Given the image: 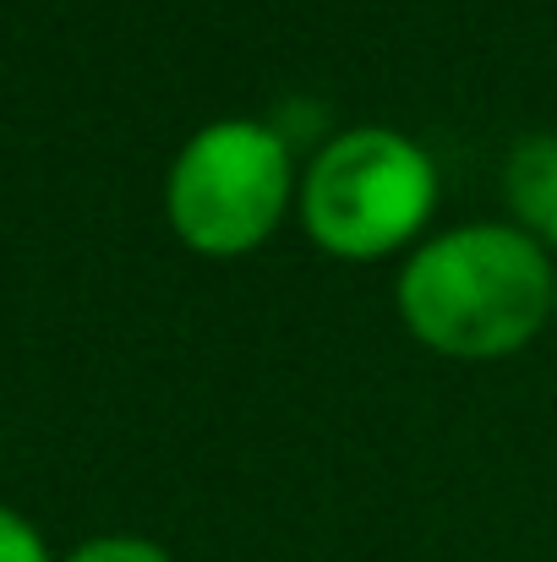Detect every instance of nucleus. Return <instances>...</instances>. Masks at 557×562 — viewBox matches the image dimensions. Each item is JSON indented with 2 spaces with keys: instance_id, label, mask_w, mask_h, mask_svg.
<instances>
[{
  "instance_id": "1",
  "label": "nucleus",
  "mask_w": 557,
  "mask_h": 562,
  "mask_svg": "<svg viewBox=\"0 0 557 562\" xmlns=\"http://www.w3.org/2000/svg\"><path fill=\"white\" fill-rule=\"evenodd\" d=\"M557 268L514 224H465L437 235L399 273L410 334L448 361H498L553 317Z\"/></svg>"
},
{
  "instance_id": "2",
  "label": "nucleus",
  "mask_w": 557,
  "mask_h": 562,
  "mask_svg": "<svg viewBox=\"0 0 557 562\" xmlns=\"http://www.w3.org/2000/svg\"><path fill=\"white\" fill-rule=\"evenodd\" d=\"M437 207L432 159L388 126H356L334 137L301 187V218L312 240L345 262L399 251Z\"/></svg>"
},
{
  "instance_id": "3",
  "label": "nucleus",
  "mask_w": 557,
  "mask_h": 562,
  "mask_svg": "<svg viewBox=\"0 0 557 562\" xmlns=\"http://www.w3.org/2000/svg\"><path fill=\"white\" fill-rule=\"evenodd\" d=\"M290 143L263 121H213L170 165V224L202 257H241L263 246L290 207Z\"/></svg>"
},
{
  "instance_id": "4",
  "label": "nucleus",
  "mask_w": 557,
  "mask_h": 562,
  "mask_svg": "<svg viewBox=\"0 0 557 562\" xmlns=\"http://www.w3.org/2000/svg\"><path fill=\"white\" fill-rule=\"evenodd\" d=\"M503 187L525 235L557 251V137H525L503 165Z\"/></svg>"
},
{
  "instance_id": "5",
  "label": "nucleus",
  "mask_w": 557,
  "mask_h": 562,
  "mask_svg": "<svg viewBox=\"0 0 557 562\" xmlns=\"http://www.w3.org/2000/svg\"><path fill=\"white\" fill-rule=\"evenodd\" d=\"M66 562H176L165 547L143 541V536H99L88 547H77Z\"/></svg>"
},
{
  "instance_id": "6",
  "label": "nucleus",
  "mask_w": 557,
  "mask_h": 562,
  "mask_svg": "<svg viewBox=\"0 0 557 562\" xmlns=\"http://www.w3.org/2000/svg\"><path fill=\"white\" fill-rule=\"evenodd\" d=\"M0 562H49L38 530L22 514H11V508H0Z\"/></svg>"
},
{
  "instance_id": "7",
  "label": "nucleus",
  "mask_w": 557,
  "mask_h": 562,
  "mask_svg": "<svg viewBox=\"0 0 557 562\" xmlns=\"http://www.w3.org/2000/svg\"><path fill=\"white\" fill-rule=\"evenodd\" d=\"M553 317H557V290H553Z\"/></svg>"
}]
</instances>
